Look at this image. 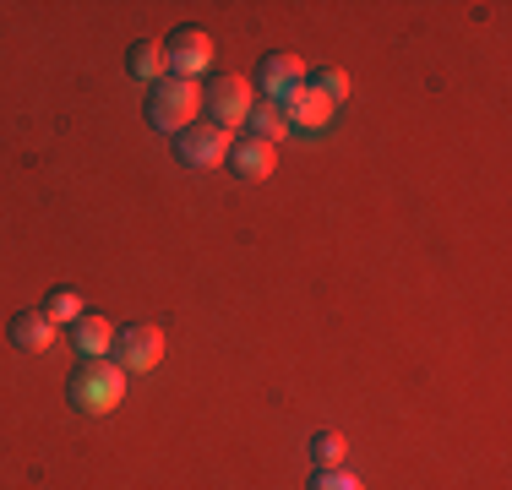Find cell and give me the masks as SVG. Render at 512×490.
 <instances>
[{
  "label": "cell",
  "mask_w": 512,
  "mask_h": 490,
  "mask_svg": "<svg viewBox=\"0 0 512 490\" xmlns=\"http://www.w3.org/2000/svg\"><path fill=\"white\" fill-rule=\"evenodd\" d=\"M115 354H120V371L126 376H148L158 360H164V333H158L153 322H137L126 327V333H115Z\"/></svg>",
  "instance_id": "5"
},
{
  "label": "cell",
  "mask_w": 512,
  "mask_h": 490,
  "mask_svg": "<svg viewBox=\"0 0 512 490\" xmlns=\"http://www.w3.org/2000/svg\"><path fill=\"white\" fill-rule=\"evenodd\" d=\"M197 109H202V88H197V82H186V77L153 82V93H148V120H153V131L180 137L186 126H197Z\"/></svg>",
  "instance_id": "1"
},
{
  "label": "cell",
  "mask_w": 512,
  "mask_h": 490,
  "mask_svg": "<svg viewBox=\"0 0 512 490\" xmlns=\"http://www.w3.org/2000/svg\"><path fill=\"white\" fill-rule=\"evenodd\" d=\"M11 343H17L22 354H44L55 343V322L44 311H17L11 316Z\"/></svg>",
  "instance_id": "11"
},
{
  "label": "cell",
  "mask_w": 512,
  "mask_h": 490,
  "mask_svg": "<svg viewBox=\"0 0 512 490\" xmlns=\"http://www.w3.org/2000/svg\"><path fill=\"white\" fill-rule=\"evenodd\" d=\"M316 88L338 104V98H349V77H344V71H316Z\"/></svg>",
  "instance_id": "17"
},
{
  "label": "cell",
  "mask_w": 512,
  "mask_h": 490,
  "mask_svg": "<svg viewBox=\"0 0 512 490\" xmlns=\"http://www.w3.org/2000/svg\"><path fill=\"white\" fill-rule=\"evenodd\" d=\"M246 126L256 131V142H284V137H289V120H284V109H278L273 98H262V104H251Z\"/></svg>",
  "instance_id": "13"
},
{
  "label": "cell",
  "mask_w": 512,
  "mask_h": 490,
  "mask_svg": "<svg viewBox=\"0 0 512 490\" xmlns=\"http://www.w3.org/2000/svg\"><path fill=\"white\" fill-rule=\"evenodd\" d=\"M71 343H77L82 360H104V354L115 349V327H109L99 311H82L77 322H71Z\"/></svg>",
  "instance_id": "8"
},
{
  "label": "cell",
  "mask_w": 512,
  "mask_h": 490,
  "mask_svg": "<svg viewBox=\"0 0 512 490\" xmlns=\"http://www.w3.org/2000/svg\"><path fill=\"white\" fill-rule=\"evenodd\" d=\"M164 60H169V77H186L197 82L207 66H213V39L202 28H175L164 39Z\"/></svg>",
  "instance_id": "4"
},
{
  "label": "cell",
  "mask_w": 512,
  "mask_h": 490,
  "mask_svg": "<svg viewBox=\"0 0 512 490\" xmlns=\"http://www.w3.org/2000/svg\"><path fill=\"white\" fill-rule=\"evenodd\" d=\"M202 104L213 109V126L235 131L240 120L251 115V104H256V98H251V82H246V77H235V71H224V77H218L213 88L202 93Z\"/></svg>",
  "instance_id": "6"
},
{
  "label": "cell",
  "mask_w": 512,
  "mask_h": 490,
  "mask_svg": "<svg viewBox=\"0 0 512 490\" xmlns=\"http://www.w3.org/2000/svg\"><path fill=\"white\" fill-rule=\"evenodd\" d=\"M278 109H284V120H289L295 131H322L327 120H333L338 104H333V98H327L322 88H316V82H300L295 93L278 98Z\"/></svg>",
  "instance_id": "7"
},
{
  "label": "cell",
  "mask_w": 512,
  "mask_h": 490,
  "mask_svg": "<svg viewBox=\"0 0 512 490\" xmlns=\"http://www.w3.org/2000/svg\"><path fill=\"white\" fill-rule=\"evenodd\" d=\"M300 82H306V60H300V55H267L262 60V93L273 98V104L284 93H295Z\"/></svg>",
  "instance_id": "9"
},
{
  "label": "cell",
  "mask_w": 512,
  "mask_h": 490,
  "mask_svg": "<svg viewBox=\"0 0 512 490\" xmlns=\"http://www.w3.org/2000/svg\"><path fill=\"white\" fill-rule=\"evenodd\" d=\"M229 169H235L240 180H267L278 169V153H273V142H235L229 147Z\"/></svg>",
  "instance_id": "10"
},
{
  "label": "cell",
  "mask_w": 512,
  "mask_h": 490,
  "mask_svg": "<svg viewBox=\"0 0 512 490\" xmlns=\"http://www.w3.org/2000/svg\"><path fill=\"white\" fill-rule=\"evenodd\" d=\"M66 398H71V409H82V414H109L126 398V371H120L115 360H88L71 376Z\"/></svg>",
  "instance_id": "2"
},
{
  "label": "cell",
  "mask_w": 512,
  "mask_h": 490,
  "mask_svg": "<svg viewBox=\"0 0 512 490\" xmlns=\"http://www.w3.org/2000/svg\"><path fill=\"white\" fill-rule=\"evenodd\" d=\"M44 316H50V322H77V316H82V300H77L71 289H60V294H50Z\"/></svg>",
  "instance_id": "15"
},
{
  "label": "cell",
  "mask_w": 512,
  "mask_h": 490,
  "mask_svg": "<svg viewBox=\"0 0 512 490\" xmlns=\"http://www.w3.org/2000/svg\"><path fill=\"white\" fill-rule=\"evenodd\" d=\"M311 458L322 463V469H344V458H349V441L338 436V431H316V436H311Z\"/></svg>",
  "instance_id": "14"
},
{
  "label": "cell",
  "mask_w": 512,
  "mask_h": 490,
  "mask_svg": "<svg viewBox=\"0 0 512 490\" xmlns=\"http://www.w3.org/2000/svg\"><path fill=\"white\" fill-rule=\"evenodd\" d=\"M229 147H235V137L207 120V126H186V131H180L175 153H180V164H186V169H218V164H229Z\"/></svg>",
  "instance_id": "3"
},
{
  "label": "cell",
  "mask_w": 512,
  "mask_h": 490,
  "mask_svg": "<svg viewBox=\"0 0 512 490\" xmlns=\"http://www.w3.org/2000/svg\"><path fill=\"white\" fill-rule=\"evenodd\" d=\"M126 71H131V77H142V82H164V77H169L164 44H153V39L131 44V55H126Z\"/></svg>",
  "instance_id": "12"
},
{
  "label": "cell",
  "mask_w": 512,
  "mask_h": 490,
  "mask_svg": "<svg viewBox=\"0 0 512 490\" xmlns=\"http://www.w3.org/2000/svg\"><path fill=\"white\" fill-rule=\"evenodd\" d=\"M311 490H365V485H360L349 469H322V474L311 480Z\"/></svg>",
  "instance_id": "16"
}]
</instances>
